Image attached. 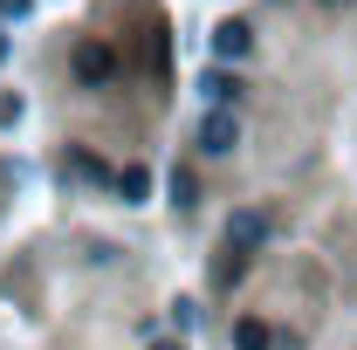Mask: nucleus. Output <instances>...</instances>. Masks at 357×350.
I'll list each match as a JSON object with an SVG mask.
<instances>
[{
    "label": "nucleus",
    "mask_w": 357,
    "mask_h": 350,
    "mask_svg": "<svg viewBox=\"0 0 357 350\" xmlns=\"http://www.w3.org/2000/svg\"><path fill=\"white\" fill-rule=\"evenodd\" d=\"M234 144H241V117H234V110H206V117H199V151L227 158Z\"/></svg>",
    "instance_id": "nucleus-1"
},
{
    "label": "nucleus",
    "mask_w": 357,
    "mask_h": 350,
    "mask_svg": "<svg viewBox=\"0 0 357 350\" xmlns=\"http://www.w3.org/2000/svg\"><path fill=\"white\" fill-rule=\"evenodd\" d=\"M110 76H117V62H110V48H103V42H83V48H76V83L103 89Z\"/></svg>",
    "instance_id": "nucleus-2"
},
{
    "label": "nucleus",
    "mask_w": 357,
    "mask_h": 350,
    "mask_svg": "<svg viewBox=\"0 0 357 350\" xmlns=\"http://www.w3.org/2000/svg\"><path fill=\"white\" fill-rule=\"evenodd\" d=\"M248 48H255V35H248L241 21H227V28H213V55H220V62H241Z\"/></svg>",
    "instance_id": "nucleus-3"
},
{
    "label": "nucleus",
    "mask_w": 357,
    "mask_h": 350,
    "mask_svg": "<svg viewBox=\"0 0 357 350\" xmlns=\"http://www.w3.org/2000/svg\"><path fill=\"white\" fill-rule=\"evenodd\" d=\"M227 241H234V248H261V241H268V220H261V213H234Z\"/></svg>",
    "instance_id": "nucleus-4"
},
{
    "label": "nucleus",
    "mask_w": 357,
    "mask_h": 350,
    "mask_svg": "<svg viewBox=\"0 0 357 350\" xmlns=\"http://www.w3.org/2000/svg\"><path fill=\"white\" fill-rule=\"evenodd\" d=\"M199 89H206V103H213V110H227V96H241V83H234L227 69H206V76H199Z\"/></svg>",
    "instance_id": "nucleus-5"
},
{
    "label": "nucleus",
    "mask_w": 357,
    "mask_h": 350,
    "mask_svg": "<svg viewBox=\"0 0 357 350\" xmlns=\"http://www.w3.org/2000/svg\"><path fill=\"white\" fill-rule=\"evenodd\" d=\"M234 344H241V350H268V323L241 316V323H234Z\"/></svg>",
    "instance_id": "nucleus-6"
},
{
    "label": "nucleus",
    "mask_w": 357,
    "mask_h": 350,
    "mask_svg": "<svg viewBox=\"0 0 357 350\" xmlns=\"http://www.w3.org/2000/svg\"><path fill=\"white\" fill-rule=\"evenodd\" d=\"M144 185H151V178L137 172V165H131V172H117V192H124V199H144Z\"/></svg>",
    "instance_id": "nucleus-7"
},
{
    "label": "nucleus",
    "mask_w": 357,
    "mask_h": 350,
    "mask_svg": "<svg viewBox=\"0 0 357 350\" xmlns=\"http://www.w3.org/2000/svg\"><path fill=\"white\" fill-rule=\"evenodd\" d=\"M28 7H35V0H0V14H14V21H21Z\"/></svg>",
    "instance_id": "nucleus-8"
},
{
    "label": "nucleus",
    "mask_w": 357,
    "mask_h": 350,
    "mask_svg": "<svg viewBox=\"0 0 357 350\" xmlns=\"http://www.w3.org/2000/svg\"><path fill=\"white\" fill-rule=\"evenodd\" d=\"M151 350H185V344H151Z\"/></svg>",
    "instance_id": "nucleus-9"
},
{
    "label": "nucleus",
    "mask_w": 357,
    "mask_h": 350,
    "mask_svg": "<svg viewBox=\"0 0 357 350\" xmlns=\"http://www.w3.org/2000/svg\"><path fill=\"white\" fill-rule=\"evenodd\" d=\"M0 55H7V35H0Z\"/></svg>",
    "instance_id": "nucleus-10"
}]
</instances>
